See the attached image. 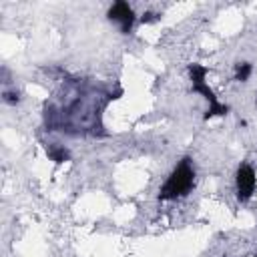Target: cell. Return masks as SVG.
<instances>
[{
    "mask_svg": "<svg viewBox=\"0 0 257 257\" xmlns=\"http://www.w3.org/2000/svg\"><path fill=\"white\" fill-rule=\"evenodd\" d=\"M106 18H108V20H112V22H118V26H120V32H122V34H128V32L133 30L135 22H137V16H135L133 6H131L128 2H124V0L114 2V4L108 8Z\"/></svg>",
    "mask_w": 257,
    "mask_h": 257,
    "instance_id": "cell-3",
    "label": "cell"
},
{
    "mask_svg": "<svg viewBox=\"0 0 257 257\" xmlns=\"http://www.w3.org/2000/svg\"><path fill=\"white\" fill-rule=\"evenodd\" d=\"M195 187V169L189 157H185L169 175L159 191V201H175L191 193Z\"/></svg>",
    "mask_w": 257,
    "mask_h": 257,
    "instance_id": "cell-1",
    "label": "cell"
},
{
    "mask_svg": "<svg viewBox=\"0 0 257 257\" xmlns=\"http://www.w3.org/2000/svg\"><path fill=\"white\" fill-rule=\"evenodd\" d=\"M20 98H22V96H20L18 90H4V94H2V100L8 102V104H18Z\"/></svg>",
    "mask_w": 257,
    "mask_h": 257,
    "instance_id": "cell-6",
    "label": "cell"
},
{
    "mask_svg": "<svg viewBox=\"0 0 257 257\" xmlns=\"http://www.w3.org/2000/svg\"><path fill=\"white\" fill-rule=\"evenodd\" d=\"M235 187H237V199L239 203H247L257 187V177H255V169L249 163H241L237 167L235 173Z\"/></svg>",
    "mask_w": 257,
    "mask_h": 257,
    "instance_id": "cell-2",
    "label": "cell"
},
{
    "mask_svg": "<svg viewBox=\"0 0 257 257\" xmlns=\"http://www.w3.org/2000/svg\"><path fill=\"white\" fill-rule=\"evenodd\" d=\"M251 70H253V66H251L249 62H237V64H235V80L245 82V80L251 76Z\"/></svg>",
    "mask_w": 257,
    "mask_h": 257,
    "instance_id": "cell-5",
    "label": "cell"
},
{
    "mask_svg": "<svg viewBox=\"0 0 257 257\" xmlns=\"http://www.w3.org/2000/svg\"><path fill=\"white\" fill-rule=\"evenodd\" d=\"M46 155L50 157V161H54V163H58V165L70 159V153H68V149H64V147H50V149L46 151Z\"/></svg>",
    "mask_w": 257,
    "mask_h": 257,
    "instance_id": "cell-4",
    "label": "cell"
},
{
    "mask_svg": "<svg viewBox=\"0 0 257 257\" xmlns=\"http://www.w3.org/2000/svg\"><path fill=\"white\" fill-rule=\"evenodd\" d=\"M157 20H159V14H155V12H151V10L143 12V16H141V22H143V24H149V22H157Z\"/></svg>",
    "mask_w": 257,
    "mask_h": 257,
    "instance_id": "cell-7",
    "label": "cell"
}]
</instances>
